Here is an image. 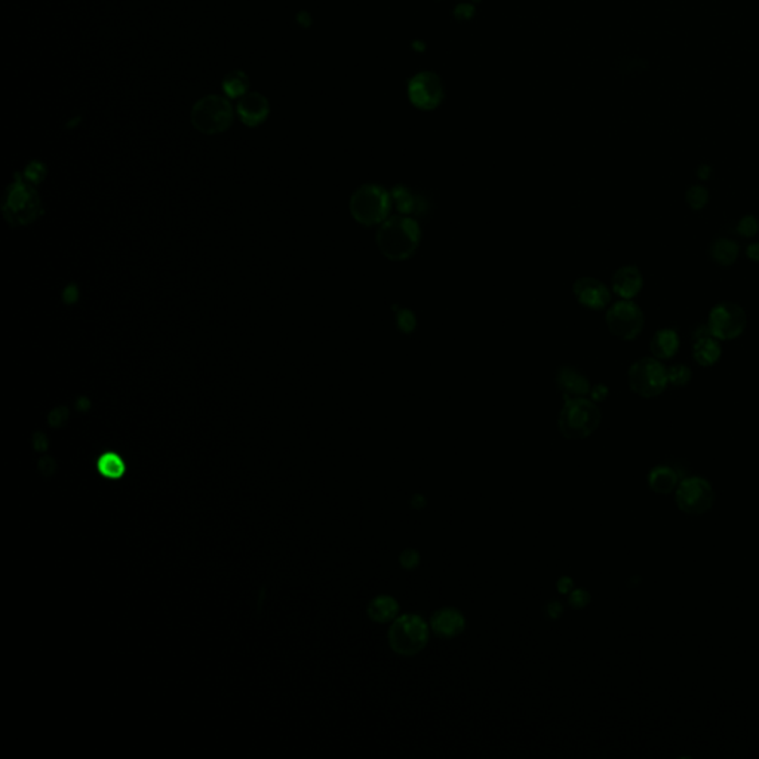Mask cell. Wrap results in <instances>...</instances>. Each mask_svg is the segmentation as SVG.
<instances>
[{
    "label": "cell",
    "instance_id": "cell-11",
    "mask_svg": "<svg viewBox=\"0 0 759 759\" xmlns=\"http://www.w3.org/2000/svg\"><path fill=\"white\" fill-rule=\"evenodd\" d=\"M572 290H574L579 302L589 309L600 310L610 303L611 295L608 288L604 283H600L593 278L579 279L574 286H572Z\"/></svg>",
    "mask_w": 759,
    "mask_h": 759
},
{
    "label": "cell",
    "instance_id": "cell-16",
    "mask_svg": "<svg viewBox=\"0 0 759 759\" xmlns=\"http://www.w3.org/2000/svg\"><path fill=\"white\" fill-rule=\"evenodd\" d=\"M679 337L673 329H662L651 341V352L658 359H669L678 352Z\"/></svg>",
    "mask_w": 759,
    "mask_h": 759
},
{
    "label": "cell",
    "instance_id": "cell-13",
    "mask_svg": "<svg viewBox=\"0 0 759 759\" xmlns=\"http://www.w3.org/2000/svg\"><path fill=\"white\" fill-rule=\"evenodd\" d=\"M237 113L242 122L249 126H255L267 118L269 104L267 99L260 94H245L242 95L237 104Z\"/></svg>",
    "mask_w": 759,
    "mask_h": 759
},
{
    "label": "cell",
    "instance_id": "cell-8",
    "mask_svg": "<svg viewBox=\"0 0 759 759\" xmlns=\"http://www.w3.org/2000/svg\"><path fill=\"white\" fill-rule=\"evenodd\" d=\"M607 325L617 338L635 340L643 328V313L632 302H619L608 310Z\"/></svg>",
    "mask_w": 759,
    "mask_h": 759
},
{
    "label": "cell",
    "instance_id": "cell-2",
    "mask_svg": "<svg viewBox=\"0 0 759 759\" xmlns=\"http://www.w3.org/2000/svg\"><path fill=\"white\" fill-rule=\"evenodd\" d=\"M600 423V411L586 397L565 399L560 415V431L567 439L591 436Z\"/></svg>",
    "mask_w": 759,
    "mask_h": 759
},
{
    "label": "cell",
    "instance_id": "cell-24",
    "mask_svg": "<svg viewBox=\"0 0 759 759\" xmlns=\"http://www.w3.org/2000/svg\"><path fill=\"white\" fill-rule=\"evenodd\" d=\"M708 190L701 185H693V187L686 192V204H689L693 209H701L708 202Z\"/></svg>",
    "mask_w": 759,
    "mask_h": 759
},
{
    "label": "cell",
    "instance_id": "cell-17",
    "mask_svg": "<svg viewBox=\"0 0 759 759\" xmlns=\"http://www.w3.org/2000/svg\"><path fill=\"white\" fill-rule=\"evenodd\" d=\"M399 612L397 600L392 596H377L368 607V615L377 623H389Z\"/></svg>",
    "mask_w": 759,
    "mask_h": 759
},
{
    "label": "cell",
    "instance_id": "cell-12",
    "mask_svg": "<svg viewBox=\"0 0 759 759\" xmlns=\"http://www.w3.org/2000/svg\"><path fill=\"white\" fill-rule=\"evenodd\" d=\"M464 626L466 622L463 614L455 608H440L432 615L431 620L433 634L443 639L458 636L464 630Z\"/></svg>",
    "mask_w": 759,
    "mask_h": 759
},
{
    "label": "cell",
    "instance_id": "cell-23",
    "mask_svg": "<svg viewBox=\"0 0 759 759\" xmlns=\"http://www.w3.org/2000/svg\"><path fill=\"white\" fill-rule=\"evenodd\" d=\"M667 378H669V383H672L673 385H679V388H682V385H685L690 381L691 371L685 365H673L667 369Z\"/></svg>",
    "mask_w": 759,
    "mask_h": 759
},
{
    "label": "cell",
    "instance_id": "cell-4",
    "mask_svg": "<svg viewBox=\"0 0 759 759\" xmlns=\"http://www.w3.org/2000/svg\"><path fill=\"white\" fill-rule=\"evenodd\" d=\"M392 205L390 195L374 184H366L357 189L350 199V212L353 218L364 226L381 223L389 214Z\"/></svg>",
    "mask_w": 759,
    "mask_h": 759
},
{
    "label": "cell",
    "instance_id": "cell-1",
    "mask_svg": "<svg viewBox=\"0 0 759 759\" xmlns=\"http://www.w3.org/2000/svg\"><path fill=\"white\" fill-rule=\"evenodd\" d=\"M420 227L409 217H392L377 232V245L390 260H405L419 247Z\"/></svg>",
    "mask_w": 759,
    "mask_h": 759
},
{
    "label": "cell",
    "instance_id": "cell-30",
    "mask_svg": "<svg viewBox=\"0 0 759 759\" xmlns=\"http://www.w3.org/2000/svg\"><path fill=\"white\" fill-rule=\"evenodd\" d=\"M748 257L753 261H759V243H752L748 247Z\"/></svg>",
    "mask_w": 759,
    "mask_h": 759
},
{
    "label": "cell",
    "instance_id": "cell-7",
    "mask_svg": "<svg viewBox=\"0 0 759 759\" xmlns=\"http://www.w3.org/2000/svg\"><path fill=\"white\" fill-rule=\"evenodd\" d=\"M675 500L684 513L703 514L713 506L715 493L706 479L693 476L681 482Z\"/></svg>",
    "mask_w": 759,
    "mask_h": 759
},
{
    "label": "cell",
    "instance_id": "cell-25",
    "mask_svg": "<svg viewBox=\"0 0 759 759\" xmlns=\"http://www.w3.org/2000/svg\"><path fill=\"white\" fill-rule=\"evenodd\" d=\"M759 228V223L758 220L753 217V216H746L743 217L737 226V230L741 236H746V237H752L756 235Z\"/></svg>",
    "mask_w": 759,
    "mask_h": 759
},
{
    "label": "cell",
    "instance_id": "cell-14",
    "mask_svg": "<svg viewBox=\"0 0 759 759\" xmlns=\"http://www.w3.org/2000/svg\"><path fill=\"white\" fill-rule=\"evenodd\" d=\"M557 388L561 389L565 399L584 397L591 390L589 380L574 368H561L557 372Z\"/></svg>",
    "mask_w": 759,
    "mask_h": 759
},
{
    "label": "cell",
    "instance_id": "cell-28",
    "mask_svg": "<svg viewBox=\"0 0 759 759\" xmlns=\"http://www.w3.org/2000/svg\"><path fill=\"white\" fill-rule=\"evenodd\" d=\"M569 604L574 607V608H583L586 607L587 604H589V593L579 589V591H574L571 593L569 596Z\"/></svg>",
    "mask_w": 759,
    "mask_h": 759
},
{
    "label": "cell",
    "instance_id": "cell-18",
    "mask_svg": "<svg viewBox=\"0 0 759 759\" xmlns=\"http://www.w3.org/2000/svg\"><path fill=\"white\" fill-rule=\"evenodd\" d=\"M650 488L658 494H667L675 490L678 483L677 471L669 466H657L650 471L648 476Z\"/></svg>",
    "mask_w": 759,
    "mask_h": 759
},
{
    "label": "cell",
    "instance_id": "cell-20",
    "mask_svg": "<svg viewBox=\"0 0 759 759\" xmlns=\"http://www.w3.org/2000/svg\"><path fill=\"white\" fill-rule=\"evenodd\" d=\"M693 356L701 366H710V365H713L716 361L720 359L721 347H720L718 343H716L709 335V337H705V338L696 340Z\"/></svg>",
    "mask_w": 759,
    "mask_h": 759
},
{
    "label": "cell",
    "instance_id": "cell-31",
    "mask_svg": "<svg viewBox=\"0 0 759 759\" xmlns=\"http://www.w3.org/2000/svg\"><path fill=\"white\" fill-rule=\"evenodd\" d=\"M592 396L595 400H603L607 396V389L604 388V385H596L592 392Z\"/></svg>",
    "mask_w": 759,
    "mask_h": 759
},
{
    "label": "cell",
    "instance_id": "cell-22",
    "mask_svg": "<svg viewBox=\"0 0 759 759\" xmlns=\"http://www.w3.org/2000/svg\"><path fill=\"white\" fill-rule=\"evenodd\" d=\"M223 88L230 97L245 95L248 90V78L243 75L242 71H233V73H230L224 79Z\"/></svg>",
    "mask_w": 759,
    "mask_h": 759
},
{
    "label": "cell",
    "instance_id": "cell-27",
    "mask_svg": "<svg viewBox=\"0 0 759 759\" xmlns=\"http://www.w3.org/2000/svg\"><path fill=\"white\" fill-rule=\"evenodd\" d=\"M103 467H104V471L109 476H121L122 471H123V464H122V462L119 460V458L106 457V462H104Z\"/></svg>",
    "mask_w": 759,
    "mask_h": 759
},
{
    "label": "cell",
    "instance_id": "cell-29",
    "mask_svg": "<svg viewBox=\"0 0 759 759\" xmlns=\"http://www.w3.org/2000/svg\"><path fill=\"white\" fill-rule=\"evenodd\" d=\"M571 587H572V581L568 577H564L557 581V591H560L561 593H568Z\"/></svg>",
    "mask_w": 759,
    "mask_h": 759
},
{
    "label": "cell",
    "instance_id": "cell-15",
    "mask_svg": "<svg viewBox=\"0 0 759 759\" xmlns=\"http://www.w3.org/2000/svg\"><path fill=\"white\" fill-rule=\"evenodd\" d=\"M642 288V275L635 266H624L614 273L612 290L623 298L635 297Z\"/></svg>",
    "mask_w": 759,
    "mask_h": 759
},
{
    "label": "cell",
    "instance_id": "cell-32",
    "mask_svg": "<svg viewBox=\"0 0 759 759\" xmlns=\"http://www.w3.org/2000/svg\"><path fill=\"white\" fill-rule=\"evenodd\" d=\"M710 173H712V169H710L709 166L703 165V166H700V168H698L697 175H698L701 180H708V178L710 177Z\"/></svg>",
    "mask_w": 759,
    "mask_h": 759
},
{
    "label": "cell",
    "instance_id": "cell-5",
    "mask_svg": "<svg viewBox=\"0 0 759 759\" xmlns=\"http://www.w3.org/2000/svg\"><path fill=\"white\" fill-rule=\"evenodd\" d=\"M232 107L226 98L209 95L197 101L192 110V123L204 134L226 131L232 123Z\"/></svg>",
    "mask_w": 759,
    "mask_h": 759
},
{
    "label": "cell",
    "instance_id": "cell-10",
    "mask_svg": "<svg viewBox=\"0 0 759 759\" xmlns=\"http://www.w3.org/2000/svg\"><path fill=\"white\" fill-rule=\"evenodd\" d=\"M37 195L23 184L13 185L6 197L4 212L12 224H27L37 217Z\"/></svg>",
    "mask_w": 759,
    "mask_h": 759
},
{
    "label": "cell",
    "instance_id": "cell-21",
    "mask_svg": "<svg viewBox=\"0 0 759 759\" xmlns=\"http://www.w3.org/2000/svg\"><path fill=\"white\" fill-rule=\"evenodd\" d=\"M739 251L740 248L737 245V242L727 239V237H721L712 243L710 254H712V259L716 263L727 267V266H732L737 260Z\"/></svg>",
    "mask_w": 759,
    "mask_h": 759
},
{
    "label": "cell",
    "instance_id": "cell-3",
    "mask_svg": "<svg viewBox=\"0 0 759 759\" xmlns=\"http://www.w3.org/2000/svg\"><path fill=\"white\" fill-rule=\"evenodd\" d=\"M427 641L428 627L420 615L405 614L393 620L389 630V643L396 654L405 657L419 654L426 648Z\"/></svg>",
    "mask_w": 759,
    "mask_h": 759
},
{
    "label": "cell",
    "instance_id": "cell-26",
    "mask_svg": "<svg viewBox=\"0 0 759 759\" xmlns=\"http://www.w3.org/2000/svg\"><path fill=\"white\" fill-rule=\"evenodd\" d=\"M419 564H420V555L417 550L407 549L402 552V555H400V565H402L405 569H414Z\"/></svg>",
    "mask_w": 759,
    "mask_h": 759
},
{
    "label": "cell",
    "instance_id": "cell-19",
    "mask_svg": "<svg viewBox=\"0 0 759 759\" xmlns=\"http://www.w3.org/2000/svg\"><path fill=\"white\" fill-rule=\"evenodd\" d=\"M412 97L420 106H435L439 97V85L432 76H420L412 85Z\"/></svg>",
    "mask_w": 759,
    "mask_h": 759
},
{
    "label": "cell",
    "instance_id": "cell-6",
    "mask_svg": "<svg viewBox=\"0 0 759 759\" xmlns=\"http://www.w3.org/2000/svg\"><path fill=\"white\" fill-rule=\"evenodd\" d=\"M669 383L667 368L653 357H643L629 369V385L642 397H655Z\"/></svg>",
    "mask_w": 759,
    "mask_h": 759
},
{
    "label": "cell",
    "instance_id": "cell-9",
    "mask_svg": "<svg viewBox=\"0 0 759 759\" xmlns=\"http://www.w3.org/2000/svg\"><path fill=\"white\" fill-rule=\"evenodd\" d=\"M708 326L715 338H737L746 326V313L734 303H720L712 309Z\"/></svg>",
    "mask_w": 759,
    "mask_h": 759
}]
</instances>
